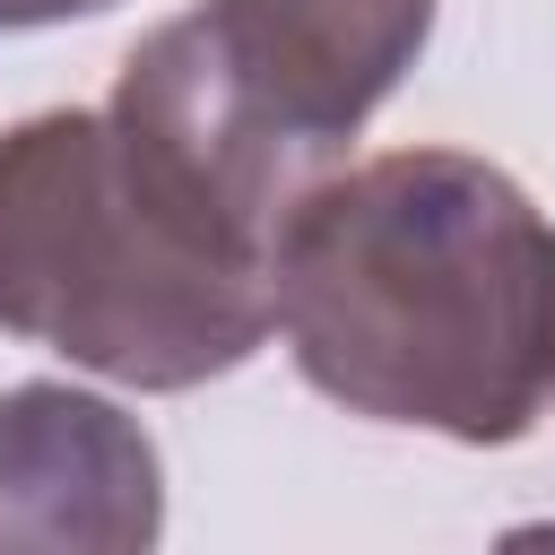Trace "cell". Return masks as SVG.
<instances>
[{
	"label": "cell",
	"instance_id": "1",
	"mask_svg": "<svg viewBox=\"0 0 555 555\" xmlns=\"http://www.w3.org/2000/svg\"><path fill=\"white\" fill-rule=\"evenodd\" d=\"M330 165L191 9L121 61L104 104L0 139V330L121 390H199L269 347V251Z\"/></svg>",
	"mask_w": 555,
	"mask_h": 555
},
{
	"label": "cell",
	"instance_id": "2",
	"mask_svg": "<svg viewBox=\"0 0 555 555\" xmlns=\"http://www.w3.org/2000/svg\"><path fill=\"white\" fill-rule=\"evenodd\" d=\"M295 373L373 425L468 451L555 416V225L468 147L330 165L269 251Z\"/></svg>",
	"mask_w": 555,
	"mask_h": 555
},
{
	"label": "cell",
	"instance_id": "3",
	"mask_svg": "<svg viewBox=\"0 0 555 555\" xmlns=\"http://www.w3.org/2000/svg\"><path fill=\"white\" fill-rule=\"evenodd\" d=\"M165 538V468L139 416L69 382L0 390V555H139Z\"/></svg>",
	"mask_w": 555,
	"mask_h": 555
},
{
	"label": "cell",
	"instance_id": "4",
	"mask_svg": "<svg viewBox=\"0 0 555 555\" xmlns=\"http://www.w3.org/2000/svg\"><path fill=\"white\" fill-rule=\"evenodd\" d=\"M234 78L312 147H347L434 35V0H208Z\"/></svg>",
	"mask_w": 555,
	"mask_h": 555
},
{
	"label": "cell",
	"instance_id": "5",
	"mask_svg": "<svg viewBox=\"0 0 555 555\" xmlns=\"http://www.w3.org/2000/svg\"><path fill=\"white\" fill-rule=\"evenodd\" d=\"M121 0H0V26H61V17H104Z\"/></svg>",
	"mask_w": 555,
	"mask_h": 555
}]
</instances>
